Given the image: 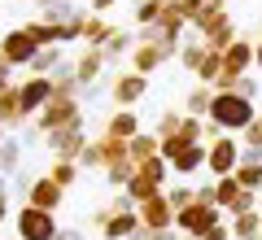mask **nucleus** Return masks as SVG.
Segmentation results:
<instances>
[{
  "mask_svg": "<svg viewBox=\"0 0 262 240\" xmlns=\"http://www.w3.org/2000/svg\"><path fill=\"white\" fill-rule=\"evenodd\" d=\"M196 35H201V44L210 48V53H227V48L241 39V31H236V18L227 9H210V5H201L192 18Z\"/></svg>",
  "mask_w": 262,
  "mask_h": 240,
  "instance_id": "f257e3e1",
  "label": "nucleus"
},
{
  "mask_svg": "<svg viewBox=\"0 0 262 240\" xmlns=\"http://www.w3.org/2000/svg\"><path fill=\"white\" fill-rule=\"evenodd\" d=\"M210 122H214L223 136H241L249 122H258V110H253V101H245L241 92H214Z\"/></svg>",
  "mask_w": 262,
  "mask_h": 240,
  "instance_id": "f03ea898",
  "label": "nucleus"
},
{
  "mask_svg": "<svg viewBox=\"0 0 262 240\" xmlns=\"http://www.w3.org/2000/svg\"><path fill=\"white\" fill-rule=\"evenodd\" d=\"M79 122H83V101L53 92V101L31 118V127H35L39 136H53V131H61V127H79Z\"/></svg>",
  "mask_w": 262,
  "mask_h": 240,
  "instance_id": "7ed1b4c3",
  "label": "nucleus"
},
{
  "mask_svg": "<svg viewBox=\"0 0 262 240\" xmlns=\"http://www.w3.org/2000/svg\"><path fill=\"white\" fill-rule=\"evenodd\" d=\"M170 175H175V170H170V162H166V157H153V162H140V166H136V179H131V184L122 188V192H127L131 201L140 205V201H149V197L166 192V188H170Z\"/></svg>",
  "mask_w": 262,
  "mask_h": 240,
  "instance_id": "20e7f679",
  "label": "nucleus"
},
{
  "mask_svg": "<svg viewBox=\"0 0 262 240\" xmlns=\"http://www.w3.org/2000/svg\"><path fill=\"white\" fill-rule=\"evenodd\" d=\"M162 157L170 162L175 175H196V170H206V162H210V144H192V140H184V136H170V140H162Z\"/></svg>",
  "mask_w": 262,
  "mask_h": 240,
  "instance_id": "39448f33",
  "label": "nucleus"
},
{
  "mask_svg": "<svg viewBox=\"0 0 262 240\" xmlns=\"http://www.w3.org/2000/svg\"><path fill=\"white\" fill-rule=\"evenodd\" d=\"M253 61H258V39H236L223 53V79H219L214 92H236V83L253 70Z\"/></svg>",
  "mask_w": 262,
  "mask_h": 240,
  "instance_id": "423d86ee",
  "label": "nucleus"
},
{
  "mask_svg": "<svg viewBox=\"0 0 262 240\" xmlns=\"http://www.w3.org/2000/svg\"><path fill=\"white\" fill-rule=\"evenodd\" d=\"M13 231H18V240H57L61 223H57V214H48V210L22 205V210L13 214Z\"/></svg>",
  "mask_w": 262,
  "mask_h": 240,
  "instance_id": "0eeeda50",
  "label": "nucleus"
},
{
  "mask_svg": "<svg viewBox=\"0 0 262 240\" xmlns=\"http://www.w3.org/2000/svg\"><path fill=\"white\" fill-rule=\"evenodd\" d=\"M219 223H227V214L219 210V205H201V201H192L188 210L175 214V231L179 236H192V240H201L210 227H219Z\"/></svg>",
  "mask_w": 262,
  "mask_h": 240,
  "instance_id": "6e6552de",
  "label": "nucleus"
},
{
  "mask_svg": "<svg viewBox=\"0 0 262 240\" xmlns=\"http://www.w3.org/2000/svg\"><path fill=\"white\" fill-rule=\"evenodd\" d=\"M88 144H92V136L83 131V122H79V127H61V131H53V136H44V148L53 153V162H79Z\"/></svg>",
  "mask_w": 262,
  "mask_h": 240,
  "instance_id": "1a4fd4ad",
  "label": "nucleus"
},
{
  "mask_svg": "<svg viewBox=\"0 0 262 240\" xmlns=\"http://www.w3.org/2000/svg\"><path fill=\"white\" fill-rule=\"evenodd\" d=\"M144 96H149V79H144V74L122 70V74H114V79H110V101H114V110H136Z\"/></svg>",
  "mask_w": 262,
  "mask_h": 240,
  "instance_id": "9d476101",
  "label": "nucleus"
},
{
  "mask_svg": "<svg viewBox=\"0 0 262 240\" xmlns=\"http://www.w3.org/2000/svg\"><path fill=\"white\" fill-rule=\"evenodd\" d=\"M241 162H245L241 140H236V136H219L214 144H210V162H206V170H210L214 179H232Z\"/></svg>",
  "mask_w": 262,
  "mask_h": 240,
  "instance_id": "9b49d317",
  "label": "nucleus"
},
{
  "mask_svg": "<svg viewBox=\"0 0 262 240\" xmlns=\"http://www.w3.org/2000/svg\"><path fill=\"white\" fill-rule=\"evenodd\" d=\"M110 57H105V48H79L75 53V79H79V88H96V83H105V74H110Z\"/></svg>",
  "mask_w": 262,
  "mask_h": 240,
  "instance_id": "f8f14e48",
  "label": "nucleus"
},
{
  "mask_svg": "<svg viewBox=\"0 0 262 240\" xmlns=\"http://www.w3.org/2000/svg\"><path fill=\"white\" fill-rule=\"evenodd\" d=\"M35 53H39V44H35V39H31L22 27H13L9 35H0V57H5L13 70H31Z\"/></svg>",
  "mask_w": 262,
  "mask_h": 240,
  "instance_id": "ddd939ff",
  "label": "nucleus"
},
{
  "mask_svg": "<svg viewBox=\"0 0 262 240\" xmlns=\"http://www.w3.org/2000/svg\"><path fill=\"white\" fill-rule=\"evenodd\" d=\"M136 214H140V227L144 231H175V205L166 201V192L140 201V205H136Z\"/></svg>",
  "mask_w": 262,
  "mask_h": 240,
  "instance_id": "4468645a",
  "label": "nucleus"
},
{
  "mask_svg": "<svg viewBox=\"0 0 262 240\" xmlns=\"http://www.w3.org/2000/svg\"><path fill=\"white\" fill-rule=\"evenodd\" d=\"M27 127H31V114L22 110V92L13 83L9 92H0V136H22Z\"/></svg>",
  "mask_w": 262,
  "mask_h": 240,
  "instance_id": "2eb2a0df",
  "label": "nucleus"
},
{
  "mask_svg": "<svg viewBox=\"0 0 262 240\" xmlns=\"http://www.w3.org/2000/svg\"><path fill=\"white\" fill-rule=\"evenodd\" d=\"M18 92H22V110H27L31 118H35V114L44 110L48 101H53L57 83H53V79H39V74H27V79L18 83Z\"/></svg>",
  "mask_w": 262,
  "mask_h": 240,
  "instance_id": "dca6fc26",
  "label": "nucleus"
},
{
  "mask_svg": "<svg viewBox=\"0 0 262 240\" xmlns=\"http://www.w3.org/2000/svg\"><path fill=\"white\" fill-rule=\"evenodd\" d=\"M166 61H179V57L170 53V48H162V44H136V53H131V70L144 74V79H149L153 70H162Z\"/></svg>",
  "mask_w": 262,
  "mask_h": 240,
  "instance_id": "f3484780",
  "label": "nucleus"
},
{
  "mask_svg": "<svg viewBox=\"0 0 262 240\" xmlns=\"http://www.w3.org/2000/svg\"><path fill=\"white\" fill-rule=\"evenodd\" d=\"M140 131H144V127H140V114H136V110H114L110 118H105L101 136H114V140H122V144H131Z\"/></svg>",
  "mask_w": 262,
  "mask_h": 240,
  "instance_id": "a211bd4d",
  "label": "nucleus"
},
{
  "mask_svg": "<svg viewBox=\"0 0 262 240\" xmlns=\"http://www.w3.org/2000/svg\"><path fill=\"white\" fill-rule=\"evenodd\" d=\"M61 201H66V188H61V184H53L48 175H39V179H35V188L27 192V205H35V210H48V214L61 210Z\"/></svg>",
  "mask_w": 262,
  "mask_h": 240,
  "instance_id": "6ab92c4d",
  "label": "nucleus"
},
{
  "mask_svg": "<svg viewBox=\"0 0 262 240\" xmlns=\"http://www.w3.org/2000/svg\"><path fill=\"white\" fill-rule=\"evenodd\" d=\"M245 197H249V188H241V179H214V201H219V210L223 214H236L245 205Z\"/></svg>",
  "mask_w": 262,
  "mask_h": 240,
  "instance_id": "aec40b11",
  "label": "nucleus"
},
{
  "mask_svg": "<svg viewBox=\"0 0 262 240\" xmlns=\"http://www.w3.org/2000/svg\"><path fill=\"white\" fill-rule=\"evenodd\" d=\"M22 157H27V144H22V136H0V175L13 179L22 170Z\"/></svg>",
  "mask_w": 262,
  "mask_h": 240,
  "instance_id": "412c9836",
  "label": "nucleus"
},
{
  "mask_svg": "<svg viewBox=\"0 0 262 240\" xmlns=\"http://www.w3.org/2000/svg\"><path fill=\"white\" fill-rule=\"evenodd\" d=\"M136 231H140V214H114L101 223L105 240H136Z\"/></svg>",
  "mask_w": 262,
  "mask_h": 240,
  "instance_id": "4be33fe9",
  "label": "nucleus"
},
{
  "mask_svg": "<svg viewBox=\"0 0 262 240\" xmlns=\"http://www.w3.org/2000/svg\"><path fill=\"white\" fill-rule=\"evenodd\" d=\"M210 105H214V88L206 83H192L184 96V114H192V118H210Z\"/></svg>",
  "mask_w": 262,
  "mask_h": 240,
  "instance_id": "5701e85b",
  "label": "nucleus"
},
{
  "mask_svg": "<svg viewBox=\"0 0 262 240\" xmlns=\"http://www.w3.org/2000/svg\"><path fill=\"white\" fill-rule=\"evenodd\" d=\"M166 5H170V0H131V13H136L140 31L158 27V22H162V13H166Z\"/></svg>",
  "mask_w": 262,
  "mask_h": 240,
  "instance_id": "b1692460",
  "label": "nucleus"
},
{
  "mask_svg": "<svg viewBox=\"0 0 262 240\" xmlns=\"http://www.w3.org/2000/svg\"><path fill=\"white\" fill-rule=\"evenodd\" d=\"M127 148H131V162H136V166H140V162H153V157H162V140L153 136V131H140Z\"/></svg>",
  "mask_w": 262,
  "mask_h": 240,
  "instance_id": "393cba45",
  "label": "nucleus"
},
{
  "mask_svg": "<svg viewBox=\"0 0 262 240\" xmlns=\"http://www.w3.org/2000/svg\"><path fill=\"white\" fill-rule=\"evenodd\" d=\"M61 61H66V48H57V44H53V48H39L27 74H39V79H48V74H53V70H57Z\"/></svg>",
  "mask_w": 262,
  "mask_h": 240,
  "instance_id": "a878e982",
  "label": "nucleus"
},
{
  "mask_svg": "<svg viewBox=\"0 0 262 240\" xmlns=\"http://www.w3.org/2000/svg\"><path fill=\"white\" fill-rule=\"evenodd\" d=\"M227 227H232V236H236V240H249V236H258V231H262V210L232 214V219H227Z\"/></svg>",
  "mask_w": 262,
  "mask_h": 240,
  "instance_id": "bb28decb",
  "label": "nucleus"
},
{
  "mask_svg": "<svg viewBox=\"0 0 262 240\" xmlns=\"http://www.w3.org/2000/svg\"><path fill=\"white\" fill-rule=\"evenodd\" d=\"M114 31H118V27H114L110 18H96V13H92V18H88V35H83V44H88V48H105V44L114 39Z\"/></svg>",
  "mask_w": 262,
  "mask_h": 240,
  "instance_id": "cd10ccee",
  "label": "nucleus"
},
{
  "mask_svg": "<svg viewBox=\"0 0 262 240\" xmlns=\"http://www.w3.org/2000/svg\"><path fill=\"white\" fill-rule=\"evenodd\" d=\"M136 44H140V39H136V35H131V31H114V39H110V44H105V57H110V61H118V57H131V53H136Z\"/></svg>",
  "mask_w": 262,
  "mask_h": 240,
  "instance_id": "c85d7f7f",
  "label": "nucleus"
},
{
  "mask_svg": "<svg viewBox=\"0 0 262 240\" xmlns=\"http://www.w3.org/2000/svg\"><path fill=\"white\" fill-rule=\"evenodd\" d=\"M206 53H210V48L201 44V39H188V44L179 48V66H184L188 74H196V70H201V61H206Z\"/></svg>",
  "mask_w": 262,
  "mask_h": 240,
  "instance_id": "c756f323",
  "label": "nucleus"
},
{
  "mask_svg": "<svg viewBox=\"0 0 262 240\" xmlns=\"http://www.w3.org/2000/svg\"><path fill=\"white\" fill-rule=\"evenodd\" d=\"M179 127H184V114H179V110H162L158 122H153V136L170 140V136H179Z\"/></svg>",
  "mask_w": 262,
  "mask_h": 240,
  "instance_id": "7c9ffc66",
  "label": "nucleus"
},
{
  "mask_svg": "<svg viewBox=\"0 0 262 240\" xmlns=\"http://www.w3.org/2000/svg\"><path fill=\"white\" fill-rule=\"evenodd\" d=\"M79 175H83V166H79V162H53V166H48V179H53V184H61V188H75Z\"/></svg>",
  "mask_w": 262,
  "mask_h": 240,
  "instance_id": "2f4dec72",
  "label": "nucleus"
},
{
  "mask_svg": "<svg viewBox=\"0 0 262 240\" xmlns=\"http://www.w3.org/2000/svg\"><path fill=\"white\" fill-rule=\"evenodd\" d=\"M166 201L175 205V214H179V210H188V205L196 201V188H192V184H179V179H175V184L166 188Z\"/></svg>",
  "mask_w": 262,
  "mask_h": 240,
  "instance_id": "473e14b6",
  "label": "nucleus"
},
{
  "mask_svg": "<svg viewBox=\"0 0 262 240\" xmlns=\"http://www.w3.org/2000/svg\"><path fill=\"white\" fill-rule=\"evenodd\" d=\"M236 92H241L245 101H258V92H262V83H258V79H253V74H245L241 83H236Z\"/></svg>",
  "mask_w": 262,
  "mask_h": 240,
  "instance_id": "72a5a7b5",
  "label": "nucleus"
},
{
  "mask_svg": "<svg viewBox=\"0 0 262 240\" xmlns=\"http://www.w3.org/2000/svg\"><path fill=\"white\" fill-rule=\"evenodd\" d=\"M9 88H13V66L0 57V92H9Z\"/></svg>",
  "mask_w": 262,
  "mask_h": 240,
  "instance_id": "f704fd0d",
  "label": "nucleus"
},
{
  "mask_svg": "<svg viewBox=\"0 0 262 240\" xmlns=\"http://www.w3.org/2000/svg\"><path fill=\"white\" fill-rule=\"evenodd\" d=\"M201 240H236V236H232V227H227V223H219V227H210Z\"/></svg>",
  "mask_w": 262,
  "mask_h": 240,
  "instance_id": "c9c22d12",
  "label": "nucleus"
},
{
  "mask_svg": "<svg viewBox=\"0 0 262 240\" xmlns=\"http://www.w3.org/2000/svg\"><path fill=\"white\" fill-rule=\"evenodd\" d=\"M196 201L201 205H219L214 201V184H196Z\"/></svg>",
  "mask_w": 262,
  "mask_h": 240,
  "instance_id": "e433bc0d",
  "label": "nucleus"
},
{
  "mask_svg": "<svg viewBox=\"0 0 262 240\" xmlns=\"http://www.w3.org/2000/svg\"><path fill=\"white\" fill-rule=\"evenodd\" d=\"M114 5H118V0H88V9H92L96 18H105V13H110Z\"/></svg>",
  "mask_w": 262,
  "mask_h": 240,
  "instance_id": "4c0bfd02",
  "label": "nucleus"
},
{
  "mask_svg": "<svg viewBox=\"0 0 262 240\" xmlns=\"http://www.w3.org/2000/svg\"><path fill=\"white\" fill-rule=\"evenodd\" d=\"M57 240H88V231L83 227H61V231H57Z\"/></svg>",
  "mask_w": 262,
  "mask_h": 240,
  "instance_id": "58836bf2",
  "label": "nucleus"
},
{
  "mask_svg": "<svg viewBox=\"0 0 262 240\" xmlns=\"http://www.w3.org/2000/svg\"><path fill=\"white\" fill-rule=\"evenodd\" d=\"M5 219H9V188H0V227H5Z\"/></svg>",
  "mask_w": 262,
  "mask_h": 240,
  "instance_id": "ea45409f",
  "label": "nucleus"
},
{
  "mask_svg": "<svg viewBox=\"0 0 262 240\" xmlns=\"http://www.w3.org/2000/svg\"><path fill=\"white\" fill-rule=\"evenodd\" d=\"M253 70H258V74H262V39H258V61H253Z\"/></svg>",
  "mask_w": 262,
  "mask_h": 240,
  "instance_id": "a19ab883",
  "label": "nucleus"
},
{
  "mask_svg": "<svg viewBox=\"0 0 262 240\" xmlns=\"http://www.w3.org/2000/svg\"><path fill=\"white\" fill-rule=\"evenodd\" d=\"M206 5L210 9H227V0H206Z\"/></svg>",
  "mask_w": 262,
  "mask_h": 240,
  "instance_id": "79ce46f5",
  "label": "nucleus"
},
{
  "mask_svg": "<svg viewBox=\"0 0 262 240\" xmlns=\"http://www.w3.org/2000/svg\"><path fill=\"white\" fill-rule=\"evenodd\" d=\"M35 5H39V9H48V5H57V0H35Z\"/></svg>",
  "mask_w": 262,
  "mask_h": 240,
  "instance_id": "37998d69",
  "label": "nucleus"
},
{
  "mask_svg": "<svg viewBox=\"0 0 262 240\" xmlns=\"http://www.w3.org/2000/svg\"><path fill=\"white\" fill-rule=\"evenodd\" d=\"M188 5H206V0H188Z\"/></svg>",
  "mask_w": 262,
  "mask_h": 240,
  "instance_id": "c03bdc74",
  "label": "nucleus"
},
{
  "mask_svg": "<svg viewBox=\"0 0 262 240\" xmlns=\"http://www.w3.org/2000/svg\"><path fill=\"white\" fill-rule=\"evenodd\" d=\"M258 210H262V197H258Z\"/></svg>",
  "mask_w": 262,
  "mask_h": 240,
  "instance_id": "a18cd8bd",
  "label": "nucleus"
},
{
  "mask_svg": "<svg viewBox=\"0 0 262 240\" xmlns=\"http://www.w3.org/2000/svg\"><path fill=\"white\" fill-rule=\"evenodd\" d=\"M249 240H262V236H249Z\"/></svg>",
  "mask_w": 262,
  "mask_h": 240,
  "instance_id": "49530a36",
  "label": "nucleus"
}]
</instances>
